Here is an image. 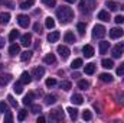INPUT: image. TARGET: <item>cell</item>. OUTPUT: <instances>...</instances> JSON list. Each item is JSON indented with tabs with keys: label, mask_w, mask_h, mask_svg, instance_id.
Wrapping results in <instances>:
<instances>
[{
	"label": "cell",
	"mask_w": 124,
	"mask_h": 123,
	"mask_svg": "<svg viewBox=\"0 0 124 123\" xmlns=\"http://www.w3.org/2000/svg\"><path fill=\"white\" fill-rule=\"evenodd\" d=\"M31 81H32L31 74H29V72H26V71H25V72H22V75H20V83H22V84H29Z\"/></svg>",
	"instance_id": "9a60e30c"
},
{
	"label": "cell",
	"mask_w": 124,
	"mask_h": 123,
	"mask_svg": "<svg viewBox=\"0 0 124 123\" xmlns=\"http://www.w3.org/2000/svg\"><path fill=\"white\" fill-rule=\"evenodd\" d=\"M7 100H9V103H10V106H13V107H17V101L12 97V96H7Z\"/></svg>",
	"instance_id": "7bdbcfd3"
},
{
	"label": "cell",
	"mask_w": 124,
	"mask_h": 123,
	"mask_svg": "<svg viewBox=\"0 0 124 123\" xmlns=\"http://www.w3.org/2000/svg\"><path fill=\"white\" fill-rule=\"evenodd\" d=\"M59 38H61V33H59L58 31H54V32H51V33L48 35V41H49V42H56Z\"/></svg>",
	"instance_id": "5bb4252c"
},
{
	"label": "cell",
	"mask_w": 124,
	"mask_h": 123,
	"mask_svg": "<svg viewBox=\"0 0 124 123\" xmlns=\"http://www.w3.org/2000/svg\"><path fill=\"white\" fill-rule=\"evenodd\" d=\"M32 54H33L32 51H25V52H22V54H20V60H22V61H29L32 58Z\"/></svg>",
	"instance_id": "cb8c5ba5"
},
{
	"label": "cell",
	"mask_w": 124,
	"mask_h": 123,
	"mask_svg": "<svg viewBox=\"0 0 124 123\" xmlns=\"http://www.w3.org/2000/svg\"><path fill=\"white\" fill-rule=\"evenodd\" d=\"M56 16H58L61 23H69L74 19V10L68 6H61L56 10Z\"/></svg>",
	"instance_id": "6da1fadb"
},
{
	"label": "cell",
	"mask_w": 124,
	"mask_h": 123,
	"mask_svg": "<svg viewBox=\"0 0 124 123\" xmlns=\"http://www.w3.org/2000/svg\"><path fill=\"white\" fill-rule=\"evenodd\" d=\"M94 72H95V64H87L85 65V74L91 75Z\"/></svg>",
	"instance_id": "d4e9b609"
},
{
	"label": "cell",
	"mask_w": 124,
	"mask_h": 123,
	"mask_svg": "<svg viewBox=\"0 0 124 123\" xmlns=\"http://www.w3.org/2000/svg\"><path fill=\"white\" fill-rule=\"evenodd\" d=\"M33 97H35V94L33 93H28V96H25V98H23V104H32V100H33Z\"/></svg>",
	"instance_id": "4316f807"
},
{
	"label": "cell",
	"mask_w": 124,
	"mask_h": 123,
	"mask_svg": "<svg viewBox=\"0 0 124 123\" xmlns=\"http://www.w3.org/2000/svg\"><path fill=\"white\" fill-rule=\"evenodd\" d=\"M108 48H110V44L108 42H105V41L100 42V54H105L108 51Z\"/></svg>",
	"instance_id": "44dd1931"
},
{
	"label": "cell",
	"mask_w": 124,
	"mask_h": 123,
	"mask_svg": "<svg viewBox=\"0 0 124 123\" xmlns=\"http://www.w3.org/2000/svg\"><path fill=\"white\" fill-rule=\"evenodd\" d=\"M100 80L102 81V83H113V75L111 74H108V72H102V74H100Z\"/></svg>",
	"instance_id": "30bf717a"
},
{
	"label": "cell",
	"mask_w": 124,
	"mask_h": 123,
	"mask_svg": "<svg viewBox=\"0 0 124 123\" xmlns=\"http://www.w3.org/2000/svg\"><path fill=\"white\" fill-rule=\"evenodd\" d=\"M66 112H68V114H69V117H71L72 120H75V119L78 117V110H77V109H74V107H68Z\"/></svg>",
	"instance_id": "d6986e66"
},
{
	"label": "cell",
	"mask_w": 124,
	"mask_h": 123,
	"mask_svg": "<svg viewBox=\"0 0 124 123\" xmlns=\"http://www.w3.org/2000/svg\"><path fill=\"white\" fill-rule=\"evenodd\" d=\"M61 88H63L65 91H69V90L72 88V84H71L69 81H62L61 83Z\"/></svg>",
	"instance_id": "836d02e7"
},
{
	"label": "cell",
	"mask_w": 124,
	"mask_h": 123,
	"mask_svg": "<svg viewBox=\"0 0 124 123\" xmlns=\"http://www.w3.org/2000/svg\"><path fill=\"white\" fill-rule=\"evenodd\" d=\"M26 116H28V112H26V110H20V112H19V114H17V120L23 122V120L26 119Z\"/></svg>",
	"instance_id": "f35d334b"
},
{
	"label": "cell",
	"mask_w": 124,
	"mask_h": 123,
	"mask_svg": "<svg viewBox=\"0 0 124 123\" xmlns=\"http://www.w3.org/2000/svg\"><path fill=\"white\" fill-rule=\"evenodd\" d=\"M49 119L55 120V122H62L63 120V113H62L61 110H52L49 113Z\"/></svg>",
	"instance_id": "277c9868"
},
{
	"label": "cell",
	"mask_w": 124,
	"mask_h": 123,
	"mask_svg": "<svg viewBox=\"0 0 124 123\" xmlns=\"http://www.w3.org/2000/svg\"><path fill=\"white\" fill-rule=\"evenodd\" d=\"M56 52L61 55L63 60H66L68 57H69V54H71V51H69V48L68 46H65V45H59L58 48H56Z\"/></svg>",
	"instance_id": "5b68a950"
},
{
	"label": "cell",
	"mask_w": 124,
	"mask_h": 123,
	"mask_svg": "<svg viewBox=\"0 0 124 123\" xmlns=\"http://www.w3.org/2000/svg\"><path fill=\"white\" fill-rule=\"evenodd\" d=\"M10 20V13H0V23L1 25H7Z\"/></svg>",
	"instance_id": "ffe728a7"
},
{
	"label": "cell",
	"mask_w": 124,
	"mask_h": 123,
	"mask_svg": "<svg viewBox=\"0 0 124 123\" xmlns=\"http://www.w3.org/2000/svg\"><path fill=\"white\" fill-rule=\"evenodd\" d=\"M45 122V117H43V116H39V117H38V123H43Z\"/></svg>",
	"instance_id": "f907efd6"
},
{
	"label": "cell",
	"mask_w": 124,
	"mask_h": 123,
	"mask_svg": "<svg viewBox=\"0 0 124 123\" xmlns=\"http://www.w3.org/2000/svg\"><path fill=\"white\" fill-rule=\"evenodd\" d=\"M55 84H56V80H55V78H48V80H46V86H48V87H52V86H55Z\"/></svg>",
	"instance_id": "f6af8a7d"
},
{
	"label": "cell",
	"mask_w": 124,
	"mask_h": 123,
	"mask_svg": "<svg viewBox=\"0 0 124 123\" xmlns=\"http://www.w3.org/2000/svg\"><path fill=\"white\" fill-rule=\"evenodd\" d=\"M43 74H45V68H43V67H36V68H33V75H35L36 78L43 77Z\"/></svg>",
	"instance_id": "e0dca14e"
},
{
	"label": "cell",
	"mask_w": 124,
	"mask_h": 123,
	"mask_svg": "<svg viewBox=\"0 0 124 123\" xmlns=\"http://www.w3.org/2000/svg\"><path fill=\"white\" fill-rule=\"evenodd\" d=\"M20 41H22V45H23V46H29V45L32 44V35L31 33H25V35H22Z\"/></svg>",
	"instance_id": "9c48e42d"
},
{
	"label": "cell",
	"mask_w": 124,
	"mask_h": 123,
	"mask_svg": "<svg viewBox=\"0 0 124 123\" xmlns=\"http://www.w3.org/2000/svg\"><path fill=\"white\" fill-rule=\"evenodd\" d=\"M32 6H33V0H26V1H23V3L20 4V9L26 10V9H31Z\"/></svg>",
	"instance_id": "4dcf8cb0"
},
{
	"label": "cell",
	"mask_w": 124,
	"mask_h": 123,
	"mask_svg": "<svg viewBox=\"0 0 124 123\" xmlns=\"http://www.w3.org/2000/svg\"><path fill=\"white\" fill-rule=\"evenodd\" d=\"M43 62H45V64H55V62H56V58H55L54 54H46V55L43 57Z\"/></svg>",
	"instance_id": "ac0fdd59"
},
{
	"label": "cell",
	"mask_w": 124,
	"mask_h": 123,
	"mask_svg": "<svg viewBox=\"0 0 124 123\" xmlns=\"http://www.w3.org/2000/svg\"><path fill=\"white\" fill-rule=\"evenodd\" d=\"M17 38H19V31H16V29H15V31L10 32V35H9V41H10V42H15Z\"/></svg>",
	"instance_id": "f1b7e54d"
},
{
	"label": "cell",
	"mask_w": 124,
	"mask_h": 123,
	"mask_svg": "<svg viewBox=\"0 0 124 123\" xmlns=\"http://www.w3.org/2000/svg\"><path fill=\"white\" fill-rule=\"evenodd\" d=\"M78 87H79L81 90H87V88L90 87V83H88L87 80H79V81H78Z\"/></svg>",
	"instance_id": "83f0119b"
},
{
	"label": "cell",
	"mask_w": 124,
	"mask_h": 123,
	"mask_svg": "<svg viewBox=\"0 0 124 123\" xmlns=\"http://www.w3.org/2000/svg\"><path fill=\"white\" fill-rule=\"evenodd\" d=\"M82 119H84V120H91V119H93V113H91V110H84V113H82Z\"/></svg>",
	"instance_id": "74e56055"
},
{
	"label": "cell",
	"mask_w": 124,
	"mask_h": 123,
	"mask_svg": "<svg viewBox=\"0 0 124 123\" xmlns=\"http://www.w3.org/2000/svg\"><path fill=\"white\" fill-rule=\"evenodd\" d=\"M31 112L35 113V114H38V113L42 112V107H40L39 104H31Z\"/></svg>",
	"instance_id": "d6a6232c"
},
{
	"label": "cell",
	"mask_w": 124,
	"mask_h": 123,
	"mask_svg": "<svg viewBox=\"0 0 124 123\" xmlns=\"http://www.w3.org/2000/svg\"><path fill=\"white\" fill-rule=\"evenodd\" d=\"M117 74H118V75H124V62L117 68Z\"/></svg>",
	"instance_id": "7dc6e473"
},
{
	"label": "cell",
	"mask_w": 124,
	"mask_h": 123,
	"mask_svg": "<svg viewBox=\"0 0 124 123\" xmlns=\"http://www.w3.org/2000/svg\"><path fill=\"white\" fill-rule=\"evenodd\" d=\"M33 31L36 32V33H40V32H42L40 25H39V23H35V25H33Z\"/></svg>",
	"instance_id": "c3c4849f"
},
{
	"label": "cell",
	"mask_w": 124,
	"mask_h": 123,
	"mask_svg": "<svg viewBox=\"0 0 124 123\" xmlns=\"http://www.w3.org/2000/svg\"><path fill=\"white\" fill-rule=\"evenodd\" d=\"M124 35L123 29H118V28H114V29H111L110 31V36L113 38V39H117V38H121Z\"/></svg>",
	"instance_id": "ba28073f"
},
{
	"label": "cell",
	"mask_w": 124,
	"mask_h": 123,
	"mask_svg": "<svg viewBox=\"0 0 124 123\" xmlns=\"http://www.w3.org/2000/svg\"><path fill=\"white\" fill-rule=\"evenodd\" d=\"M63 41L68 42V44H74V42H75V35H74L71 31H68L65 35H63Z\"/></svg>",
	"instance_id": "4fadbf2b"
},
{
	"label": "cell",
	"mask_w": 124,
	"mask_h": 123,
	"mask_svg": "<svg viewBox=\"0 0 124 123\" xmlns=\"http://www.w3.org/2000/svg\"><path fill=\"white\" fill-rule=\"evenodd\" d=\"M12 81V75L10 74H1L0 75V86H6Z\"/></svg>",
	"instance_id": "7c38bea8"
},
{
	"label": "cell",
	"mask_w": 124,
	"mask_h": 123,
	"mask_svg": "<svg viewBox=\"0 0 124 123\" xmlns=\"http://www.w3.org/2000/svg\"><path fill=\"white\" fill-rule=\"evenodd\" d=\"M105 33H107V29H105L102 25H95V26H94V29H93V36L94 38L101 39V38L105 36Z\"/></svg>",
	"instance_id": "3957f363"
},
{
	"label": "cell",
	"mask_w": 124,
	"mask_h": 123,
	"mask_svg": "<svg viewBox=\"0 0 124 123\" xmlns=\"http://www.w3.org/2000/svg\"><path fill=\"white\" fill-rule=\"evenodd\" d=\"M66 1H68V3H71V4H74V3H75L77 0H66Z\"/></svg>",
	"instance_id": "f5cc1de1"
},
{
	"label": "cell",
	"mask_w": 124,
	"mask_h": 123,
	"mask_svg": "<svg viewBox=\"0 0 124 123\" xmlns=\"http://www.w3.org/2000/svg\"><path fill=\"white\" fill-rule=\"evenodd\" d=\"M17 23H19L22 28H28L29 23H31V20H29V18H28L26 15H19V16H17Z\"/></svg>",
	"instance_id": "8992f818"
},
{
	"label": "cell",
	"mask_w": 124,
	"mask_h": 123,
	"mask_svg": "<svg viewBox=\"0 0 124 123\" xmlns=\"http://www.w3.org/2000/svg\"><path fill=\"white\" fill-rule=\"evenodd\" d=\"M105 6H107L110 10H117V9H118V4H117L116 1H107Z\"/></svg>",
	"instance_id": "e575fe53"
},
{
	"label": "cell",
	"mask_w": 124,
	"mask_h": 123,
	"mask_svg": "<svg viewBox=\"0 0 124 123\" xmlns=\"http://www.w3.org/2000/svg\"><path fill=\"white\" fill-rule=\"evenodd\" d=\"M13 90H15V93L16 94H22V91H23V84L19 81V83H16L15 84V87H13Z\"/></svg>",
	"instance_id": "f546056e"
},
{
	"label": "cell",
	"mask_w": 124,
	"mask_h": 123,
	"mask_svg": "<svg viewBox=\"0 0 124 123\" xmlns=\"http://www.w3.org/2000/svg\"><path fill=\"white\" fill-rule=\"evenodd\" d=\"M45 25H46V28H48V29H52V28H55V20H54L52 18H46Z\"/></svg>",
	"instance_id": "1f68e13d"
},
{
	"label": "cell",
	"mask_w": 124,
	"mask_h": 123,
	"mask_svg": "<svg viewBox=\"0 0 124 123\" xmlns=\"http://www.w3.org/2000/svg\"><path fill=\"white\" fill-rule=\"evenodd\" d=\"M116 23H118V25H121V23H124V16H121V15H118V16H116Z\"/></svg>",
	"instance_id": "bcb514c9"
},
{
	"label": "cell",
	"mask_w": 124,
	"mask_h": 123,
	"mask_svg": "<svg viewBox=\"0 0 124 123\" xmlns=\"http://www.w3.org/2000/svg\"><path fill=\"white\" fill-rule=\"evenodd\" d=\"M81 67H82V60L81 58H77V60H74V61L71 62V68L72 70H78Z\"/></svg>",
	"instance_id": "603a6c76"
},
{
	"label": "cell",
	"mask_w": 124,
	"mask_h": 123,
	"mask_svg": "<svg viewBox=\"0 0 124 123\" xmlns=\"http://www.w3.org/2000/svg\"><path fill=\"white\" fill-rule=\"evenodd\" d=\"M101 64H102V67H104V68H107V70H111V68L114 67V62H113V60H102V61H101Z\"/></svg>",
	"instance_id": "484cf974"
},
{
	"label": "cell",
	"mask_w": 124,
	"mask_h": 123,
	"mask_svg": "<svg viewBox=\"0 0 124 123\" xmlns=\"http://www.w3.org/2000/svg\"><path fill=\"white\" fill-rule=\"evenodd\" d=\"M13 120V114L10 113V112H6V116H4V122L6 123H10Z\"/></svg>",
	"instance_id": "b9f144b4"
},
{
	"label": "cell",
	"mask_w": 124,
	"mask_h": 123,
	"mask_svg": "<svg viewBox=\"0 0 124 123\" xmlns=\"http://www.w3.org/2000/svg\"><path fill=\"white\" fill-rule=\"evenodd\" d=\"M82 52H84L85 58H93L94 57V48L91 45H85V46L82 48Z\"/></svg>",
	"instance_id": "52a82bcc"
},
{
	"label": "cell",
	"mask_w": 124,
	"mask_h": 123,
	"mask_svg": "<svg viewBox=\"0 0 124 123\" xmlns=\"http://www.w3.org/2000/svg\"><path fill=\"white\" fill-rule=\"evenodd\" d=\"M117 46L120 48V51H121V52H124V42H121V44H118Z\"/></svg>",
	"instance_id": "681fc988"
},
{
	"label": "cell",
	"mask_w": 124,
	"mask_h": 123,
	"mask_svg": "<svg viewBox=\"0 0 124 123\" xmlns=\"http://www.w3.org/2000/svg\"><path fill=\"white\" fill-rule=\"evenodd\" d=\"M77 29H78V32H79L81 35H84V33H85V23H84V22H79V23L77 25Z\"/></svg>",
	"instance_id": "ab89813d"
},
{
	"label": "cell",
	"mask_w": 124,
	"mask_h": 123,
	"mask_svg": "<svg viewBox=\"0 0 124 123\" xmlns=\"http://www.w3.org/2000/svg\"><path fill=\"white\" fill-rule=\"evenodd\" d=\"M121 55H123V52L120 51V48H118V46H114V48H113V57H114V58H120Z\"/></svg>",
	"instance_id": "d590c367"
},
{
	"label": "cell",
	"mask_w": 124,
	"mask_h": 123,
	"mask_svg": "<svg viewBox=\"0 0 124 123\" xmlns=\"http://www.w3.org/2000/svg\"><path fill=\"white\" fill-rule=\"evenodd\" d=\"M3 46H4V39L0 38V48H3Z\"/></svg>",
	"instance_id": "816d5d0a"
},
{
	"label": "cell",
	"mask_w": 124,
	"mask_h": 123,
	"mask_svg": "<svg viewBox=\"0 0 124 123\" xmlns=\"http://www.w3.org/2000/svg\"><path fill=\"white\" fill-rule=\"evenodd\" d=\"M98 19L102 20V22H108L111 18H110V13H108L107 10H101V12L98 13Z\"/></svg>",
	"instance_id": "2e32d148"
},
{
	"label": "cell",
	"mask_w": 124,
	"mask_h": 123,
	"mask_svg": "<svg viewBox=\"0 0 124 123\" xmlns=\"http://www.w3.org/2000/svg\"><path fill=\"white\" fill-rule=\"evenodd\" d=\"M19 52H20V46H19V45H16V44L10 45V48H9V54H10V55H16V54H19Z\"/></svg>",
	"instance_id": "7402d4cb"
},
{
	"label": "cell",
	"mask_w": 124,
	"mask_h": 123,
	"mask_svg": "<svg viewBox=\"0 0 124 123\" xmlns=\"http://www.w3.org/2000/svg\"><path fill=\"white\" fill-rule=\"evenodd\" d=\"M42 3L46 4V6H49V7H54L56 1H55V0H42Z\"/></svg>",
	"instance_id": "ee69618b"
},
{
	"label": "cell",
	"mask_w": 124,
	"mask_h": 123,
	"mask_svg": "<svg viewBox=\"0 0 124 123\" xmlns=\"http://www.w3.org/2000/svg\"><path fill=\"white\" fill-rule=\"evenodd\" d=\"M71 101H72L74 104L79 106V104H82V103H84V97H82L81 94H74V96L71 97Z\"/></svg>",
	"instance_id": "8fae6325"
},
{
	"label": "cell",
	"mask_w": 124,
	"mask_h": 123,
	"mask_svg": "<svg viewBox=\"0 0 124 123\" xmlns=\"http://www.w3.org/2000/svg\"><path fill=\"white\" fill-rule=\"evenodd\" d=\"M45 101H46V104H54V103H56V97L49 94V96L45 97Z\"/></svg>",
	"instance_id": "8d00e7d4"
},
{
	"label": "cell",
	"mask_w": 124,
	"mask_h": 123,
	"mask_svg": "<svg viewBox=\"0 0 124 123\" xmlns=\"http://www.w3.org/2000/svg\"><path fill=\"white\" fill-rule=\"evenodd\" d=\"M97 0H81L79 1V10L82 13H91L95 9Z\"/></svg>",
	"instance_id": "7a4b0ae2"
},
{
	"label": "cell",
	"mask_w": 124,
	"mask_h": 123,
	"mask_svg": "<svg viewBox=\"0 0 124 123\" xmlns=\"http://www.w3.org/2000/svg\"><path fill=\"white\" fill-rule=\"evenodd\" d=\"M7 110H9L7 103H6V101H0V112H1V113H6Z\"/></svg>",
	"instance_id": "60d3db41"
}]
</instances>
